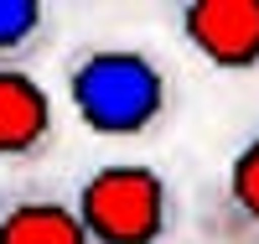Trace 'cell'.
<instances>
[{
    "instance_id": "3957f363",
    "label": "cell",
    "mask_w": 259,
    "mask_h": 244,
    "mask_svg": "<svg viewBox=\"0 0 259 244\" xmlns=\"http://www.w3.org/2000/svg\"><path fill=\"white\" fill-rule=\"evenodd\" d=\"M177 31L207 68L259 73V0H187L177 6Z\"/></svg>"
},
{
    "instance_id": "8992f818",
    "label": "cell",
    "mask_w": 259,
    "mask_h": 244,
    "mask_svg": "<svg viewBox=\"0 0 259 244\" xmlns=\"http://www.w3.org/2000/svg\"><path fill=\"white\" fill-rule=\"evenodd\" d=\"M0 244H94L78 208L47 187L0 197Z\"/></svg>"
},
{
    "instance_id": "6da1fadb",
    "label": "cell",
    "mask_w": 259,
    "mask_h": 244,
    "mask_svg": "<svg viewBox=\"0 0 259 244\" xmlns=\"http://www.w3.org/2000/svg\"><path fill=\"white\" fill-rule=\"evenodd\" d=\"M73 115L104 141H140L171 115V78L140 47H78L62 68Z\"/></svg>"
},
{
    "instance_id": "7a4b0ae2",
    "label": "cell",
    "mask_w": 259,
    "mask_h": 244,
    "mask_svg": "<svg viewBox=\"0 0 259 244\" xmlns=\"http://www.w3.org/2000/svg\"><path fill=\"white\" fill-rule=\"evenodd\" d=\"M73 208L94 244H166L177 229V187L150 161H104L78 182Z\"/></svg>"
},
{
    "instance_id": "277c9868",
    "label": "cell",
    "mask_w": 259,
    "mask_h": 244,
    "mask_svg": "<svg viewBox=\"0 0 259 244\" xmlns=\"http://www.w3.org/2000/svg\"><path fill=\"white\" fill-rule=\"evenodd\" d=\"M57 146V104L26 62H0V166H31Z\"/></svg>"
},
{
    "instance_id": "52a82bcc",
    "label": "cell",
    "mask_w": 259,
    "mask_h": 244,
    "mask_svg": "<svg viewBox=\"0 0 259 244\" xmlns=\"http://www.w3.org/2000/svg\"><path fill=\"white\" fill-rule=\"evenodd\" d=\"M47 6L41 0H0V62H21L47 42Z\"/></svg>"
},
{
    "instance_id": "5b68a950",
    "label": "cell",
    "mask_w": 259,
    "mask_h": 244,
    "mask_svg": "<svg viewBox=\"0 0 259 244\" xmlns=\"http://www.w3.org/2000/svg\"><path fill=\"white\" fill-rule=\"evenodd\" d=\"M202 229L212 244H259V125L233 146L223 177L212 182Z\"/></svg>"
}]
</instances>
